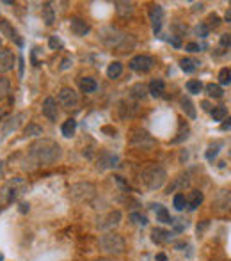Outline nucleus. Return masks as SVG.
Wrapping results in <instances>:
<instances>
[{
	"label": "nucleus",
	"instance_id": "3c124183",
	"mask_svg": "<svg viewBox=\"0 0 231 261\" xmlns=\"http://www.w3.org/2000/svg\"><path fill=\"white\" fill-rule=\"evenodd\" d=\"M185 50L187 52H201V46L197 43H189V45H185Z\"/></svg>",
	"mask_w": 231,
	"mask_h": 261
},
{
	"label": "nucleus",
	"instance_id": "bb28decb",
	"mask_svg": "<svg viewBox=\"0 0 231 261\" xmlns=\"http://www.w3.org/2000/svg\"><path fill=\"white\" fill-rule=\"evenodd\" d=\"M96 89H98V84L94 78L84 77L82 80H80V91L86 92V94H91V92H94Z\"/></svg>",
	"mask_w": 231,
	"mask_h": 261
},
{
	"label": "nucleus",
	"instance_id": "72a5a7b5",
	"mask_svg": "<svg viewBox=\"0 0 231 261\" xmlns=\"http://www.w3.org/2000/svg\"><path fill=\"white\" fill-rule=\"evenodd\" d=\"M206 92H208L210 98H222V94H224V91H222V87L219 84H208L206 86Z\"/></svg>",
	"mask_w": 231,
	"mask_h": 261
},
{
	"label": "nucleus",
	"instance_id": "6ab92c4d",
	"mask_svg": "<svg viewBox=\"0 0 231 261\" xmlns=\"http://www.w3.org/2000/svg\"><path fill=\"white\" fill-rule=\"evenodd\" d=\"M114 7H116V13H118V16H121V18H128V16L134 15V11H135L134 2H123V0L114 2Z\"/></svg>",
	"mask_w": 231,
	"mask_h": 261
},
{
	"label": "nucleus",
	"instance_id": "c9c22d12",
	"mask_svg": "<svg viewBox=\"0 0 231 261\" xmlns=\"http://www.w3.org/2000/svg\"><path fill=\"white\" fill-rule=\"evenodd\" d=\"M173 205H175V208L178 211L185 210V206H187V197H185V194H181V192L175 194V197H173Z\"/></svg>",
	"mask_w": 231,
	"mask_h": 261
},
{
	"label": "nucleus",
	"instance_id": "052dcab7",
	"mask_svg": "<svg viewBox=\"0 0 231 261\" xmlns=\"http://www.w3.org/2000/svg\"><path fill=\"white\" fill-rule=\"evenodd\" d=\"M18 62H20V77H21V75H23V59L20 57V61Z\"/></svg>",
	"mask_w": 231,
	"mask_h": 261
},
{
	"label": "nucleus",
	"instance_id": "0e129e2a",
	"mask_svg": "<svg viewBox=\"0 0 231 261\" xmlns=\"http://www.w3.org/2000/svg\"><path fill=\"white\" fill-rule=\"evenodd\" d=\"M0 261H4V254L2 252H0Z\"/></svg>",
	"mask_w": 231,
	"mask_h": 261
},
{
	"label": "nucleus",
	"instance_id": "1a4fd4ad",
	"mask_svg": "<svg viewBox=\"0 0 231 261\" xmlns=\"http://www.w3.org/2000/svg\"><path fill=\"white\" fill-rule=\"evenodd\" d=\"M121 211L119 210H112V211H108L107 215H103L98 219V229H102V231H110L114 229L116 226H119V222H121Z\"/></svg>",
	"mask_w": 231,
	"mask_h": 261
},
{
	"label": "nucleus",
	"instance_id": "393cba45",
	"mask_svg": "<svg viewBox=\"0 0 231 261\" xmlns=\"http://www.w3.org/2000/svg\"><path fill=\"white\" fill-rule=\"evenodd\" d=\"M155 215H157V220H160L162 224H171L173 222V217L169 215V211L165 210L162 205H153Z\"/></svg>",
	"mask_w": 231,
	"mask_h": 261
},
{
	"label": "nucleus",
	"instance_id": "de8ad7c7",
	"mask_svg": "<svg viewBox=\"0 0 231 261\" xmlns=\"http://www.w3.org/2000/svg\"><path fill=\"white\" fill-rule=\"evenodd\" d=\"M221 46L231 48V34H222L221 36Z\"/></svg>",
	"mask_w": 231,
	"mask_h": 261
},
{
	"label": "nucleus",
	"instance_id": "c85d7f7f",
	"mask_svg": "<svg viewBox=\"0 0 231 261\" xmlns=\"http://www.w3.org/2000/svg\"><path fill=\"white\" fill-rule=\"evenodd\" d=\"M121 73H123V64L121 62H118V61H114V62H110L108 64V68H107V75H108V78H118V77H121Z\"/></svg>",
	"mask_w": 231,
	"mask_h": 261
},
{
	"label": "nucleus",
	"instance_id": "338daca9",
	"mask_svg": "<svg viewBox=\"0 0 231 261\" xmlns=\"http://www.w3.org/2000/svg\"><path fill=\"white\" fill-rule=\"evenodd\" d=\"M230 7H231V2H230Z\"/></svg>",
	"mask_w": 231,
	"mask_h": 261
},
{
	"label": "nucleus",
	"instance_id": "bf43d9fd",
	"mask_svg": "<svg viewBox=\"0 0 231 261\" xmlns=\"http://www.w3.org/2000/svg\"><path fill=\"white\" fill-rule=\"evenodd\" d=\"M5 116H7V108H2V110H0V121H2Z\"/></svg>",
	"mask_w": 231,
	"mask_h": 261
},
{
	"label": "nucleus",
	"instance_id": "8fccbe9b",
	"mask_svg": "<svg viewBox=\"0 0 231 261\" xmlns=\"http://www.w3.org/2000/svg\"><path fill=\"white\" fill-rule=\"evenodd\" d=\"M221 130H222V132H230V130H231V118H230V116H228V118L222 121Z\"/></svg>",
	"mask_w": 231,
	"mask_h": 261
},
{
	"label": "nucleus",
	"instance_id": "603ef678",
	"mask_svg": "<svg viewBox=\"0 0 231 261\" xmlns=\"http://www.w3.org/2000/svg\"><path fill=\"white\" fill-rule=\"evenodd\" d=\"M169 41L173 43V46H176V48H180V46H181V41L178 39V37H173V36H171V37H169Z\"/></svg>",
	"mask_w": 231,
	"mask_h": 261
},
{
	"label": "nucleus",
	"instance_id": "680f3d73",
	"mask_svg": "<svg viewBox=\"0 0 231 261\" xmlns=\"http://www.w3.org/2000/svg\"><path fill=\"white\" fill-rule=\"evenodd\" d=\"M96 261H114V260H108V258H100V260H96Z\"/></svg>",
	"mask_w": 231,
	"mask_h": 261
},
{
	"label": "nucleus",
	"instance_id": "c03bdc74",
	"mask_svg": "<svg viewBox=\"0 0 231 261\" xmlns=\"http://www.w3.org/2000/svg\"><path fill=\"white\" fill-rule=\"evenodd\" d=\"M187 137H189V128H181L180 132H178V137H175L171 142L173 144H180V142H183V140H187Z\"/></svg>",
	"mask_w": 231,
	"mask_h": 261
},
{
	"label": "nucleus",
	"instance_id": "f257e3e1",
	"mask_svg": "<svg viewBox=\"0 0 231 261\" xmlns=\"http://www.w3.org/2000/svg\"><path fill=\"white\" fill-rule=\"evenodd\" d=\"M61 146L52 139H39L31 144L29 148V160L34 167L37 165H52L61 158Z\"/></svg>",
	"mask_w": 231,
	"mask_h": 261
},
{
	"label": "nucleus",
	"instance_id": "4d7b16f0",
	"mask_svg": "<svg viewBox=\"0 0 231 261\" xmlns=\"http://www.w3.org/2000/svg\"><path fill=\"white\" fill-rule=\"evenodd\" d=\"M155 261H167V256H165V254H157Z\"/></svg>",
	"mask_w": 231,
	"mask_h": 261
},
{
	"label": "nucleus",
	"instance_id": "79ce46f5",
	"mask_svg": "<svg viewBox=\"0 0 231 261\" xmlns=\"http://www.w3.org/2000/svg\"><path fill=\"white\" fill-rule=\"evenodd\" d=\"M130 220H132L134 224H137V226H146V224H148V219H146V215L139 213V211L130 213Z\"/></svg>",
	"mask_w": 231,
	"mask_h": 261
},
{
	"label": "nucleus",
	"instance_id": "f03ea898",
	"mask_svg": "<svg viewBox=\"0 0 231 261\" xmlns=\"http://www.w3.org/2000/svg\"><path fill=\"white\" fill-rule=\"evenodd\" d=\"M27 189H29V183H27L25 178H11L7 179L2 187H0V210L7 208L9 205H13L15 201H18L21 195L25 194Z\"/></svg>",
	"mask_w": 231,
	"mask_h": 261
},
{
	"label": "nucleus",
	"instance_id": "a211bd4d",
	"mask_svg": "<svg viewBox=\"0 0 231 261\" xmlns=\"http://www.w3.org/2000/svg\"><path fill=\"white\" fill-rule=\"evenodd\" d=\"M0 32H2L4 36L9 37V39L16 41L20 46L23 45V43H21V39L18 37V32H16V29H15L13 25H11V23H9L7 20H4V18H0Z\"/></svg>",
	"mask_w": 231,
	"mask_h": 261
},
{
	"label": "nucleus",
	"instance_id": "39448f33",
	"mask_svg": "<svg viewBox=\"0 0 231 261\" xmlns=\"http://www.w3.org/2000/svg\"><path fill=\"white\" fill-rule=\"evenodd\" d=\"M70 197L75 203H91L96 197V187L89 181H80V183L71 185L70 189Z\"/></svg>",
	"mask_w": 231,
	"mask_h": 261
},
{
	"label": "nucleus",
	"instance_id": "6e6d98bb",
	"mask_svg": "<svg viewBox=\"0 0 231 261\" xmlns=\"http://www.w3.org/2000/svg\"><path fill=\"white\" fill-rule=\"evenodd\" d=\"M201 107H203V110H206V112H212L210 103H208V102H203V103H201Z\"/></svg>",
	"mask_w": 231,
	"mask_h": 261
},
{
	"label": "nucleus",
	"instance_id": "473e14b6",
	"mask_svg": "<svg viewBox=\"0 0 231 261\" xmlns=\"http://www.w3.org/2000/svg\"><path fill=\"white\" fill-rule=\"evenodd\" d=\"M23 135H25V137H39V135H43V128L39 126V124L31 123L25 130H23Z\"/></svg>",
	"mask_w": 231,
	"mask_h": 261
},
{
	"label": "nucleus",
	"instance_id": "13d9d810",
	"mask_svg": "<svg viewBox=\"0 0 231 261\" xmlns=\"http://www.w3.org/2000/svg\"><path fill=\"white\" fill-rule=\"evenodd\" d=\"M27 210H29V205H27V203H21V205H20V211H21V213H25Z\"/></svg>",
	"mask_w": 231,
	"mask_h": 261
},
{
	"label": "nucleus",
	"instance_id": "7ed1b4c3",
	"mask_svg": "<svg viewBox=\"0 0 231 261\" xmlns=\"http://www.w3.org/2000/svg\"><path fill=\"white\" fill-rule=\"evenodd\" d=\"M167 173L162 165L159 164H149L141 171V181L148 190H159L164 187Z\"/></svg>",
	"mask_w": 231,
	"mask_h": 261
},
{
	"label": "nucleus",
	"instance_id": "4be33fe9",
	"mask_svg": "<svg viewBox=\"0 0 231 261\" xmlns=\"http://www.w3.org/2000/svg\"><path fill=\"white\" fill-rule=\"evenodd\" d=\"M165 91V84L164 80H160V78H155V80H151L148 86V92L151 94L153 98H160L162 94H164Z\"/></svg>",
	"mask_w": 231,
	"mask_h": 261
},
{
	"label": "nucleus",
	"instance_id": "423d86ee",
	"mask_svg": "<svg viewBox=\"0 0 231 261\" xmlns=\"http://www.w3.org/2000/svg\"><path fill=\"white\" fill-rule=\"evenodd\" d=\"M124 37H126V34L121 32L119 29H116V27H105V29L100 32V39H102L103 45L108 46V48H116V50L121 46Z\"/></svg>",
	"mask_w": 231,
	"mask_h": 261
},
{
	"label": "nucleus",
	"instance_id": "69168bd1",
	"mask_svg": "<svg viewBox=\"0 0 231 261\" xmlns=\"http://www.w3.org/2000/svg\"><path fill=\"white\" fill-rule=\"evenodd\" d=\"M2 45H4V43H2V37H0V50H2Z\"/></svg>",
	"mask_w": 231,
	"mask_h": 261
},
{
	"label": "nucleus",
	"instance_id": "7c9ffc66",
	"mask_svg": "<svg viewBox=\"0 0 231 261\" xmlns=\"http://www.w3.org/2000/svg\"><path fill=\"white\" fill-rule=\"evenodd\" d=\"M197 64H199V62H195L194 59H189V57H185V59L180 61V68L185 73H194L195 70H197Z\"/></svg>",
	"mask_w": 231,
	"mask_h": 261
},
{
	"label": "nucleus",
	"instance_id": "49530a36",
	"mask_svg": "<svg viewBox=\"0 0 231 261\" xmlns=\"http://www.w3.org/2000/svg\"><path fill=\"white\" fill-rule=\"evenodd\" d=\"M48 46H50L52 50H57V48H61L62 46V41L57 36H52L50 39H48Z\"/></svg>",
	"mask_w": 231,
	"mask_h": 261
},
{
	"label": "nucleus",
	"instance_id": "4c0bfd02",
	"mask_svg": "<svg viewBox=\"0 0 231 261\" xmlns=\"http://www.w3.org/2000/svg\"><path fill=\"white\" fill-rule=\"evenodd\" d=\"M9 87H11L9 80H7L5 77H0V102L7 98V94H9Z\"/></svg>",
	"mask_w": 231,
	"mask_h": 261
},
{
	"label": "nucleus",
	"instance_id": "a878e982",
	"mask_svg": "<svg viewBox=\"0 0 231 261\" xmlns=\"http://www.w3.org/2000/svg\"><path fill=\"white\" fill-rule=\"evenodd\" d=\"M180 105H181V110H183L190 119H195V108H194V103L190 102L189 96H181L180 98Z\"/></svg>",
	"mask_w": 231,
	"mask_h": 261
},
{
	"label": "nucleus",
	"instance_id": "b1692460",
	"mask_svg": "<svg viewBox=\"0 0 231 261\" xmlns=\"http://www.w3.org/2000/svg\"><path fill=\"white\" fill-rule=\"evenodd\" d=\"M185 187H189V176H187V174H180V176L175 178V181L167 187V194L175 192V190H185Z\"/></svg>",
	"mask_w": 231,
	"mask_h": 261
},
{
	"label": "nucleus",
	"instance_id": "9b49d317",
	"mask_svg": "<svg viewBox=\"0 0 231 261\" xmlns=\"http://www.w3.org/2000/svg\"><path fill=\"white\" fill-rule=\"evenodd\" d=\"M119 165V157L118 155L110 153V151H102L98 157V169H114Z\"/></svg>",
	"mask_w": 231,
	"mask_h": 261
},
{
	"label": "nucleus",
	"instance_id": "c756f323",
	"mask_svg": "<svg viewBox=\"0 0 231 261\" xmlns=\"http://www.w3.org/2000/svg\"><path fill=\"white\" fill-rule=\"evenodd\" d=\"M135 37L130 36V34H126V37L123 39V43H121V46L118 48V52H121V53H126V52H132L135 48Z\"/></svg>",
	"mask_w": 231,
	"mask_h": 261
},
{
	"label": "nucleus",
	"instance_id": "9d476101",
	"mask_svg": "<svg viewBox=\"0 0 231 261\" xmlns=\"http://www.w3.org/2000/svg\"><path fill=\"white\" fill-rule=\"evenodd\" d=\"M153 64H155L153 57L149 55H137L130 61V68L137 73H148L153 68Z\"/></svg>",
	"mask_w": 231,
	"mask_h": 261
},
{
	"label": "nucleus",
	"instance_id": "f8f14e48",
	"mask_svg": "<svg viewBox=\"0 0 231 261\" xmlns=\"http://www.w3.org/2000/svg\"><path fill=\"white\" fill-rule=\"evenodd\" d=\"M25 118H27V114L20 112V114H16L15 118L5 119L4 124H2V137H7L9 133H13L15 130L20 128V124L23 123V119H25Z\"/></svg>",
	"mask_w": 231,
	"mask_h": 261
},
{
	"label": "nucleus",
	"instance_id": "4468645a",
	"mask_svg": "<svg viewBox=\"0 0 231 261\" xmlns=\"http://www.w3.org/2000/svg\"><path fill=\"white\" fill-rule=\"evenodd\" d=\"M43 116L48 121H52V123L57 121V118H59V108H57L55 98H46L45 102H43Z\"/></svg>",
	"mask_w": 231,
	"mask_h": 261
},
{
	"label": "nucleus",
	"instance_id": "0eeeda50",
	"mask_svg": "<svg viewBox=\"0 0 231 261\" xmlns=\"http://www.w3.org/2000/svg\"><path fill=\"white\" fill-rule=\"evenodd\" d=\"M78 94L73 91L71 87H62L61 91H59V96H57V103L61 105L62 108H66V110H75L78 108Z\"/></svg>",
	"mask_w": 231,
	"mask_h": 261
},
{
	"label": "nucleus",
	"instance_id": "f704fd0d",
	"mask_svg": "<svg viewBox=\"0 0 231 261\" xmlns=\"http://www.w3.org/2000/svg\"><path fill=\"white\" fill-rule=\"evenodd\" d=\"M222 146H224V144H222L221 140H217L215 144H210V148H208V151H206V160L212 162V160L215 158L217 155H219V149H221Z\"/></svg>",
	"mask_w": 231,
	"mask_h": 261
},
{
	"label": "nucleus",
	"instance_id": "ddd939ff",
	"mask_svg": "<svg viewBox=\"0 0 231 261\" xmlns=\"http://www.w3.org/2000/svg\"><path fill=\"white\" fill-rule=\"evenodd\" d=\"M16 66V57L11 50L2 48L0 50V73H7L11 70H15Z\"/></svg>",
	"mask_w": 231,
	"mask_h": 261
},
{
	"label": "nucleus",
	"instance_id": "cd10ccee",
	"mask_svg": "<svg viewBox=\"0 0 231 261\" xmlns=\"http://www.w3.org/2000/svg\"><path fill=\"white\" fill-rule=\"evenodd\" d=\"M61 132H62V135H64V137H73V135H75V132H77V121H75L73 118L66 119V121H64V124H62Z\"/></svg>",
	"mask_w": 231,
	"mask_h": 261
},
{
	"label": "nucleus",
	"instance_id": "6e6552de",
	"mask_svg": "<svg viewBox=\"0 0 231 261\" xmlns=\"http://www.w3.org/2000/svg\"><path fill=\"white\" fill-rule=\"evenodd\" d=\"M130 144L137 149H151L157 144V140L146 130H134L132 137H130Z\"/></svg>",
	"mask_w": 231,
	"mask_h": 261
},
{
	"label": "nucleus",
	"instance_id": "f3484780",
	"mask_svg": "<svg viewBox=\"0 0 231 261\" xmlns=\"http://www.w3.org/2000/svg\"><path fill=\"white\" fill-rule=\"evenodd\" d=\"M213 208L219 213H226L231 210V192H221L213 201Z\"/></svg>",
	"mask_w": 231,
	"mask_h": 261
},
{
	"label": "nucleus",
	"instance_id": "a19ab883",
	"mask_svg": "<svg viewBox=\"0 0 231 261\" xmlns=\"http://www.w3.org/2000/svg\"><path fill=\"white\" fill-rule=\"evenodd\" d=\"M194 34L195 36H199V37H206L208 34H210V29L206 27L205 21H201V23H197V25L194 27Z\"/></svg>",
	"mask_w": 231,
	"mask_h": 261
},
{
	"label": "nucleus",
	"instance_id": "5701e85b",
	"mask_svg": "<svg viewBox=\"0 0 231 261\" xmlns=\"http://www.w3.org/2000/svg\"><path fill=\"white\" fill-rule=\"evenodd\" d=\"M203 199H205V197H203V192H199V190H192L190 195L187 197V208H189L190 211H194L195 208L203 203Z\"/></svg>",
	"mask_w": 231,
	"mask_h": 261
},
{
	"label": "nucleus",
	"instance_id": "aec40b11",
	"mask_svg": "<svg viewBox=\"0 0 231 261\" xmlns=\"http://www.w3.org/2000/svg\"><path fill=\"white\" fill-rule=\"evenodd\" d=\"M41 16H43V21H45V25H53L55 23V9H53V5L50 2H45L41 7Z\"/></svg>",
	"mask_w": 231,
	"mask_h": 261
},
{
	"label": "nucleus",
	"instance_id": "dca6fc26",
	"mask_svg": "<svg viewBox=\"0 0 231 261\" xmlns=\"http://www.w3.org/2000/svg\"><path fill=\"white\" fill-rule=\"evenodd\" d=\"M70 29H71L73 34L78 37L86 36V34H89V31H91V27H89L88 21L82 20V18H77V16L70 20Z\"/></svg>",
	"mask_w": 231,
	"mask_h": 261
},
{
	"label": "nucleus",
	"instance_id": "37998d69",
	"mask_svg": "<svg viewBox=\"0 0 231 261\" xmlns=\"http://www.w3.org/2000/svg\"><path fill=\"white\" fill-rule=\"evenodd\" d=\"M206 21H208V23H206V27H208V29H217V27L221 25V18H219L217 15H210Z\"/></svg>",
	"mask_w": 231,
	"mask_h": 261
},
{
	"label": "nucleus",
	"instance_id": "a18cd8bd",
	"mask_svg": "<svg viewBox=\"0 0 231 261\" xmlns=\"http://www.w3.org/2000/svg\"><path fill=\"white\" fill-rule=\"evenodd\" d=\"M171 226L175 227V231H178V233H180V231H183L185 227H187V222H185V220H181V219H173Z\"/></svg>",
	"mask_w": 231,
	"mask_h": 261
},
{
	"label": "nucleus",
	"instance_id": "412c9836",
	"mask_svg": "<svg viewBox=\"0 0 231 261\" xmlns=\"http://www.w3.org/2000/svg\"><path fill=\"white\" fill-rule=\"evenodd\" d=\"M171 238H173L171 231H165V229H162V227H155V229L151 231V240H153L155 244H167V242H171Z\"/></svg>",
	"mask_w": 231,
	"mask_h": 261
},
{
	"label": "nucleus",
	"instance_id": "20e7f679",
	"mask_svg": "<svg viewBox=\"0 0 231 261\" xmlns=\"http://www.w3.org/2000/svg\"><path fill=\"white\" fill-rule=\"evenodd\" d=\"M98 245L103 252L107 254H112V256H119L123 254L124 249H126V244H124V238L114 231H108V233H103L98 240Z\"/></svg>",
	"mask_w": 231,
	"mask_h": 261
},
{
	"label": "nucleus",
	"instance_id": "58836bf2",
	"mask_svg": "<svg viewBox=\"0 0 231 261\" xmlns=\"http://www.w3.org/2000/svg\"><path fill=\"white\" fill-rule=\"evenodd\" d=\"M219 84L221 86H230L231 84V71L228 68H222L221 71H219Z\"/></svg>",
	"mask_w": 231,
	"mask_h": 261
},
{
	"label": "nucleus",
	"instance_id": "2eb2a0df",
	"mask_svg": "<svg viewBox=\"0 0 231 261\" xmlns=\"http://www.w3.org/2000/svg\"><path fill=\"white\" fill-rule=\"evenodd\" d=\"M149 20H151V27H153V34L157 36L162 29V20H164V9L162 5H153L149 9Z\"/></svg>",
	"mask_w": 231,
	"mask_h": 261
},
{
	"label": "nucleus",
	"instance_id": "2f4dec72",
	"mask_svg": "<svg viewBox=\"0 0 231 261\" xmlns=\"http://www.w3.org/2000/svg\"><path fill=\"white\" fill-rule=\"evenodd\" d=\"M130 92H132V96H134V98H137V100H142V98L148 96V87L144 86V84H135V86H132Z\"/></svg>",
	"mask_w": 231,
	"mask_h": 261
},
{
	"label": "nucleus",
	"instance_id": "5fc2aeb1",
	"mask_svg": "<svg viewBox=\"0 0 231 261\" xmlns=\"http://www.w3.org/2000/svg\"><path fill=\"white\" fill-rule=\"evenodd\" d=\"M70 62H71V59H70V57H66V59H64V61H62V66H61V70H66V68L70 66Z\"/></svg>",
	"mask_w": 231,
	"mask_h": 261
},
{
	"label": "nucleus",
	"instance_id": "09e8293b",
	"mask_svg": "<svg viewBox=\"0 0 231 261\" xmlns=\"http://www.w3.org/2000/svg\"><path fill=\"white\" fill-rule=\"evenodd\" d=\"M114 178H116V181H118V185H119V187H121V189L128 192L130 187H128V183H126V181H124V179H123V176H114Z\"/></svg>",
	"mask_w": 231,
	"mask_h": 261
},
{
	"label": "nucleus",
	"instance_id": "e2e57ef3",
	"mask_svg": "<svg viewBox=\"0 0 231 261\" xmlns=\"http://www.w3.org/2000/svg\"><path fill=\"white\" fill-rule=\"evenodd\" d=\"M2 171H4V162H0V174H2Z\"/></svg>",
	"mask_w": 231,
	"mask_h": 261
},
{
	"label": "nucleus",
	"instance_id": "ea45409f",
	"mask_svg": "<svg viewBox=\"0 0 231 261\" xmlns=\"http://www.w3.org/2000/svg\"><path fill=\"white\" fill-rule=\"evenodd\" d=\"M201 89H203V84H201L199 80H189V82H187V91H189L190 94H199Z\"/></svg>",
	"mask_w": 231,
	"mask_h": 261
},
{
	"label": "nucleus",
	"instance_id": "e433bc0d",
	"mask_svg": "<svg viewBox=\"0 0 231 261\" xmlns=\"http://www.w3.org/2000/svg\"><path fill=\"white\" fill-rule=\"evenodd\" d=\"M212 118L213 121H224L228 118V108L226 107H215L212 110Z\"/></svg>",
	"mask_w": 231,
	"mask_h": 261
},
{
	"label": "nucleus",
	"instance_id": "864d4df0",
	"mask_svg": "<svg viewBox=\"0 0 231 261\" xmlns=\"http://www.w3.org/2000/svg\"><path fill=\"white\" fill-rule=\"evenodd\" d=\"M205 9V4H194L192 5V11H194V13H197V11H203Z\"/></svg>",
	"mask_w": 231,
	"mask_h": 261
}]
</instances>
